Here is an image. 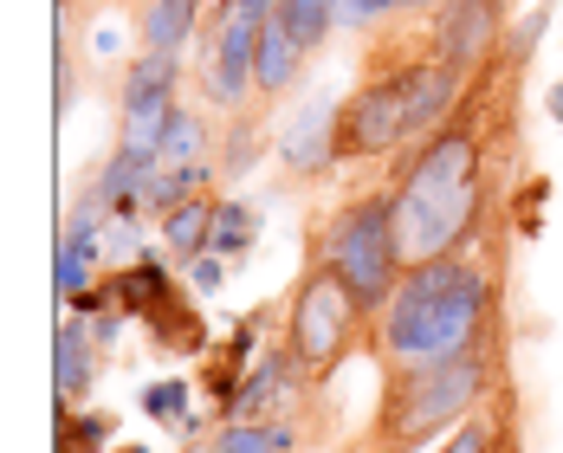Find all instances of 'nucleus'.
<instances>
[{
    "instance_id": "nucleus-1",
    "label": "nucleus",
    "mask_w": 563,
    "mask_h": 453,
    "mask_svg": "<svg viewBox=\"0 0 563 453\" xmlns=\"http://www.w3.org/2000/svg\"><path fill=\"white\" fill-rule=\"evenodd\" d=\"M486 318H493V273L466 253H434L401 273L376 331L389 363H453V356L493 350Z\"/></svg>"
},
{
    "instance_id": "nucleus-2",
    "label": "nucleus",
    "mask_w": 563,
    "mask_h": 453,
    "mask_svg": "<svg viewBox=\"0 0 563 453\" xmlns=\"http://www.w3.org/2000/svg\"><path fill=\"white\" fill-rule=\"evenodd\" d=\"M493 389H499L493 350H473V356H453V363H389L369 448H428V441H448L473 408H486Z\"/></svg>"
},
{
    "instance_id": "nucleus-3",
    "label": "nucleus",
    "mask_w": 563,
    "mask_h": 453,
    "mask_svg": "<svg viewBox=\"0 0 563 453\" xmlns=\"http://www.w3.org/2000/svg\"><path fill=\"white\" fill-rule=\"evenodd\" d=\"M311 259H324L343 279V291L356 298L363 324H383L395 285L408 273V253H401V226H395V188H369L356 201H343L331 221L318 226V246Z\"/></svg>"
},
{
    "instance_id": "nucleus-4",
    "label": "nucleus",
    "mask_w": 563,
    "mask_h": 453,
    "mask_svg": "<svg viewBox=\"0 0 563 453\" xmlns=\"http://www.w3.org/2000/svg\"><path fill=\"white\" fill-rule=\"evenodd\" d=\"M356 338H363L356 298L343 291V279L324 259H311V266L298 273V285H291V305H285V343H291L298 369L311 376V389L338 376L343 356L356 350Z\"/></svg>"
},
{
    "instance_id": "nucleus-5",
    "label": "nucleus",
    "mask_w": 563,
    "mask_h": 453,
    "mask_svg": "<svg viewBox=\"0 0 563 453\" xmlns=\"http://www.w3.org/2000/svg\"><path fill=\"white\" fill-rule=\"evenodd\" d=\"M408 150V111H401V65L363 78L338 104V169L350 163H383Z\"/></svg>"
},
{
    "instance_id": "nucleus-6",
    "label": "nucleus",
    "mask_w": 563,
    "mask_h": 453,
    "mask_svg": "<svg viewBox=\"0 0 563 453\" xmlns=\"http://www.w3.org/2000/svg\"><path fill=\"white\" fill-rule=\"evenodd\" d=\"M479 163H486L479 136L466 123H441L434 136L408 143V156L395 169V195H448V188H466V181H479Z\"/></svg>"
},
{
    "instance_id": "nucleus-7",
    "label": "nucleus",
    "mask_w": 563,
    "mask_h": 453,
    "mask_svg": "<svg viewBox=\"0 0 563 453\" xmlns=\"http://www.w3.org/2000/svg\"><path fill=\"white\" fill-rule=\"evenodd\" d=\"M305 389H311V376L298 369L291 343L279 338L266 356L246 363V376L233 383V396L214 401V415L221 421H273V415H291V396H305Z\"/></svg>"
},
{
    "instance_id": "nucleus-8",
    "label": "nucleus",
    "mask_w": 563,
    "mask_h": 453,
    "mask_svg": "<svg viewBox=\"0 0 563 453\" xmlns=\"http://www.w3.org/2000/svg\"><path fill=\"white\" fill-rule=\"evenodd\" d=\"M506 40V0H441L434 7V33H428V53L473 71L479 58L499 53Z\"/></svg>"
},
{
    "instance_id": "nucleus-9",
    "label": "nucleus",
    "mask_w": 563,
    "mask_h": 453,
    "mask_svg": "<svg viewBox=\"0 0 563 453\" xmlns=\"http://www.w3.org/2000/svg\"><path fill=\"white\" fill-rule=\"evenodd\" d=\"M260 26L266 20H221V40H214V58H208V98L221 111H253L260 104V85H253V58H260Z\"/></svg>"
},
{
    "instance_id": "nucleus-10",
    "label": "nucleus",
    "mask_w": 563,
    "mask_h": 453,
    "mask_svg": "<svg viewBox=\"0 0 563 453\" xmlns=\"http://www.w3.org/2000/svg\"><path fill=\"white\" fill-rule=\"evenodd\" d=\"M460 85H466V71L448 65V58L421 53L401 65V111H408V143H421V136H434L441 123L453 117L460 104Z\"/></svg>"
},
{
    "instance_id": "nucleus-11",
    "label": "nucleus",
    "mask_w": 563,
    "mask_h": 453,
    "mask_svg": "<svg viewBox=\"0 0 563 453\" xmlns=\"http://www.w3.org/2000/svg\"><path fill=\"white\" fill-rule=\"evenodd\" d=\"M273 150H279L285 175H298V181L331 175L338 169V98H311V104L279 130Z\"/></svg>"
},
{
    "instance_id": "nucleus-12",
    "label": "nucleus",
    "mask_w": 563,
    "mask_h": 453,
    "mask_svg": "<svg viewBox=\"0 0 563 453\" xmlns=\"http://www.w3.org/2000/svg\"><path fill=\"white\" fill-rule=\"evenodd\" d=\"M175 104H181V53L143 46L123 71V123H163Z\"/></svg>"
},
{
    "instance_id": "nucleus-13",
    "label": "nucleus",
    "mask_w": 563,
    "mask_h": 453,
    "mask_svg": "<svg viewBox=\"0 0 563 453\" xmlns=\"http://www.w3.org/2000/svg\"><path fill=\"white\" fill-rule=\"evenodd\" d=\"M91 376H98V338L85 318H65L58 324V343H53V389H58V408L91 396Z\"/></svg>"
},
{
    "instance_id": "nucleus-14",
    "label": "nucleus",
    "mask_w": 563,
    "mask_h": 453,
    "mask_svg": "<svg viewBox=\"0 0 563 453\" xmlns=\"http://www.w3.org/2000/svg\"><path fill=\"white\" fill-rule=\"evenodd\" d=\"M298 71H305V46L285 33L279 20H266V26H260V58H253V85H260V104H279L285 91L298 85Z\"/></svg>"
},
{
    "instance_id": "nucleus-15",
    "label": "nucleus",
    "mask_w": 563,
    "mask_h": 453,
    "mask_svg": "<svg viewBox=\"0 0 563 453\" xmlns=\"http://www.w3.org/2000/svg\"><path fill=\"white\" fill-rule=\"evenodd\" d=\"M214 208H221L214 195H195L175 214H163V253L175 266H195L201 253H214Z\"/></svg>"
},
{
    "instance_id": "nucleus-16",
    "label": "nucleus",
    "mask_w": 563,
    "mask_h": 453,
    "mask_svg": "<svg viewBox=\"0 0 563 453\" xmlns=\"http://www.w3.org/2000/svg\"><path fill=\"white\" fill-rule=\"evenodd\" d=\"M298 421L291 415H273V421H221L208 453H298Z\"/></svg>"
},
{
    "instance_id": "nucleus-17",
    "label": "nucleus",
    "mask_w": 563,
    "mask_h": 453,
    "mask_svg": "<svg viewBox=\"0 0 563 453\" xmlns=\"http://www.w3.org/2000/svg\"><path fill=\"white\" fill-rule=\"evenodd\" d=\"M201 7H208V0H143V7H136V33H143V46H156V53H181V46L195 40Z\"/></svg>"
},
{
    "instance_id": "nucleus-18",
    "label": "nucleus",
    "mask_w": 563,
    "mask_h": 453,
    "mask_svg": "<svg viewBox=\"0 0 563 453\" xmlns=\"http://www.w3.org/2000/svg\"><path fill=\"white\" fill-rule=\"evenodd\" d=\"M208 181H214L208 163H175V169H156L150 181H143V214H175V208H181V201H195Z\"/></svg>"
},
{
    "instance_id": "nucleus-19",
    "label": "nucleus",
    "mask_w": 563,
    "mask_h": 453,
    "mask_svg": "<svg viewBox=\"0 0 563 453\" xmlns=\"http://www.w3.org/2000/svg\"><path fill=\"white\" fill-rule=\"evenodd\" d=\"M441 453H518V448H511L506 408H473L448 441H441Z\"/></svg>"
},
{
    "instance_id": "nucleus-20",
    "label": "nucleus",
    "mask_w": 563,
    "mask_h": 453,
    "mask_svg": "<svg viewBox=\"0 0 563 453\" xmlns=\"http://www.w3.org/2000/svg\"><path fill=\"white\" fill-rule=\"evenodd\" d=\"M273 20H279V26L298 40V46H305V53H318V46H324V40L343 26V20H338V0H279V13H273Z\"/></svg>"
},
{
    "instance_id": "nucleus-21",
    "label": "nucleus",
    "mask_w": 563,
    "mask_h": 453,
    "mask_svg": "<svg viewBox=\"0 0 563 453\" xmlns=\"http://www.w3.org/2000/svg\"><path fill=\"white\" fill-rule=\"evenodd\" d=\"M156 143H163V169H175V163H201L208 130H201V117L188 111V104H175V111L163 117V130H156Z\"/></svg>"
},
{
    "instance_id": "nucleus-22",
    "label": "nucleus",
    "mask_w": 563,
    "mask_h": 453,
    "mask_svg": "<svg viewBox=\"0 0 563 453\" xmlns=\"http://www.w3.org/2000/svg\"><path fill=\"white\" fill-rule=\"evenodd\" d=\"M253 226H260V208H253V201H221V208H214V253L240 266L246 246H253Z\"/></svg>"
},
{
    "instance_id": "nucleus-23",
    "label": "nucleus",
    "mask_w": 563,
    "mask_h": 453,
    "mask_svg": "<svg viewBox=\"0 0 563 453\" xmlns=\"http://www.w3.org/2000/svg\"><path fill=\"white\" fill-rule=\"evenodd\" d=\"M53 291H58V305H78V298L91 291V259H85L78 240H65V233H58V246H53Z\"/></svg>"
},
{
    "instance_id": "nucleus-24",
    "label": "nucleus",
    "mask_w": 563,
    "mask_h": 453,
    "mask_svg": "<svg viewBox=\"0 0 563 453\" xmlns=\"http://www.w3.org/2000/svg\"><path fill=\"white\" fill-rule=\"evenodd\" d=\"M260 150H266V130H260V117L240 111V117H233V130H227V143H221V169H227V175H246L253 163H260Z\"/></svg>"
},
{
    "instance_id": "nucleus-25",
    "label": "nucleus",
    "mask_w": 563,
    "mask_h": 453,
    "mask_svg": "<svg viewBox=\"0 0 563 453\" xmlns=\"http://www.w3.org/2000/svg\"><path fill=\"white\" fill-rule=\"evenodd\" d=\"M551 13H558V0H544V7H531V13H525V20L511 26L506 40H499V58H506V65H525V58L538 53V40L551 33Z\"/></svg>"
},
{
    "instance_id": "nucleus-26",
    "label": "nucleus",
    "mask_w": 563,
    "mask_h": 453,
    "mask_svg": "<svg viewBox=\"0 0 563 453\" xmlns=\"http://www.w3.org/2000/svg\"><path fill=\"white\" fill-rule=\"evenodd\" d=\"M111 434H117V421H111V415H98V408H85V415H71V408H65V421H58V441H71L78 453L111 448Z\"/></svg>"
},
{
    "instance_id": "nucleus-27",
    "label": "nucleus",
    "mask_w": 563,
    "mask_h": 453,
    "mask_svg": "<svg viewBox=\"0 0 563 453\" xmlns=\"http://www.w3.org/2000/svg\"><path fill=\"white\" fill-rule=\"evenodd\" d=\"M188 383H150V396H143V415H156V421H169L175 434H181V421H188Z\"/></svg>"
},
{
    "instance_id": "nucleus-28",
    "label": "nucleus",
    "mask_w": 563,
    "mask_h": 453,
    "mask_svg": "<svg viewBox=\"0 0 563 453\" xmlns=\"http://www.w3.org/2000/svg\"><path fill=\"white\" fill-rule=\"evenodd\" d=\"M71 91H78V71H71V46L58 40V46H53V117H58V123L71 117Z\"/></svg>"
},
{
    "instance_id": "nucleus-29",
    "label": "nucleus",
    "mask_w": 563,
    "mask_h": 453,
    "mask_svg": "<svg viewBox=\"0 0 563 453\" xmlns=\"http://www.w3.org/2000/svg\"><path fill=\"white\" fill-rule=\"evenodd\" d=\"M227 266H233V259H221V253H201L195 266H181V279H188V291H201V298H214V291L227 285Z\"/></svg>"
},
{
    "instance_id": "nucleus-30",
    "label": "nucleus",
    "mask_w": 563,
    "mask_h": 453,
    "mask_svg": "<svg viewBox=\"0 0 563 453\" xmlns=\"http://www.w3.org/2000/svg\"><path fill=\"white\" fill-rule=\"evenodd\" d=\"M389 13H401V0H338L343 26H376V20H389Z\"/></svg>"
},
{
    "instance_id": "nucleus-31",
    "label": "nucleus",
    "mask_w": 563,
    "mask_h": 453,
    "mask_svg": "<svg viewBox=\"0 0 563 453\" xmlns=\"http://www.w3.org/2000/svg\"><path fill=\"white\" fill-rule=\"evenodd\" d=\"M123 324H130V311H123V305H104V311H91V338H98V350H111V343L123 338Z\"/></svg>"
},
{
    "instance_id": "nucleus-32",
    "label": "nucleus",
    "mask_w": 563,
    "mask_h": 453,
    "mask_svg": "<svg viewBox=\"0 0 563 453\" xmlns=\"http://www.w3.org/2000/svg\"><path fill=\"white\" fill-rule=\"evenodd\" d=\"M279 13V0H240V20H273Z\"/></svg>"
},
{
    "instance_id": "nucleus-33",
    "label": "nucleus",
    "mask_w": 563,
    "mask_h": 453,
    "mask_svg": "<svg viewBox=\"0 0 563 453\" xmlns=\"http://www.w3.org/2000/svg\"><path fill=\"white\" fill-rule=\"evenodd\" d=\"M544 117L563 123V78H558V85H544Z\"/></svg>"
},
{
    "instance_id": "nucleus-34",
    "label": "nucleus",
    "mask_w": 563,
    "mask_h": 453,
    "mask_svg": "<svg viewBox=\"0 0 563 453\" xmlns=\"http://www.w3.org/2000/svg\"><path fill=\"white\" fill-rule=\"evenodd\" d=\"M421 7H441V0H401V13H421Z\"/></svg>"
},
{
    "instance_id": "nucleus-35",
    "label": "nucleus",
    "mask_w": 563,
    "mask_h": 453,
    "mask_svg": "<svg viewBox=\"0 0 563 453\" xmlns=\"http://www.w3.org/2000/svg\"><path fill=\"white\" fill-rule=\"evenodd\" d=\"M53 7H58V26H65V13H71V0H53Z\"/></svg>"
},
{
    "instance_id": "nucleus-36",
    "label": "nucleus",
    "mask_w": 563,
    "mask_h": 453,
    "mask_svg": "<svg viewBox=\"0 0 563 453\" xmlns=\"http://www.w3.org/2000/svg\"><path fill=\"white\" fill-rule=\"evenodd\" d=\"M376 453H415V448H376Z\"/></svg>"
},
{
    "instance_id": "nucleus-37",
    "label": "nucleus",
    "mask_w": 563,
    "mask_h": 453,
    "mask_svg": "<svg viewBox=\"0 0 563 453\" xmlns=\"http://www.w3.org/2000/svg\"><path fill=\"white\" fill-rule=\"evenodd\" d=\"M117 453H150V448H117Z\"/></svg>"
}]
</instances>
